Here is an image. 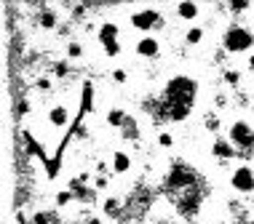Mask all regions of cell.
<instances>
[{"mask_svg":"<svg viewBox=\"0 0 254 224\" xmlns=\"http://www.w3.org/2000/svg\"><path fill=\"white\" fill-rule=\"evenodd\" d=\"M161 195L169 200L177 222H195L201 216L206 200L211 198V184L201 168L182 158H171L161 176Z\"/></svg>","mask_w":254,"mask_h":224,"instance_id":"6da1fadb","label":"cell"},{"mask_svg":"<svg viewBox=\"0 0 254 224\" xmlns=\"http://www.w3.org/2000/svg\"><path fill=\"white\" fill-rule=\"evenodd\" d=\"M198 93H201V83L193 75H171L155 96H147L142 101V112L155 126H180L190 120L198 104Z\"/></svg>","mask_w":254,"mask_h":224,"instance_id":"7a4b0ae2","label":"cell"},{"mask_svg":"<svg viewBox=\"0 0 254 224\" xmlns=\"http://www.w3.org/2000/svg\"><path fill=\"white\" fill-rule=\"evenodd\" d=\"M158 192L161 189L150 187L147 181H136V184L123 195V224H142L147 214L153 211Z\"/></svg>","mask_w":254,"mask_h":224,"instance_id":"3957f363","label":"cell"},{"mask_svg":"<svg viewBox=\"0 0 254 224\" xmlns=\"http://www.w3.org/2000/svg\"><path fill=\"white\" fill-rule=\"evenodd\" d=\"M219 48L228 56H241V53H254V30L249 24L233 19L222 27L219 35Z\"/></svg>","mask_w":254,"mask_h":224,"instance_id":"277c9868","label":"cell"},{"mask_svg":"<svg viewBox=\"0 0 254 224\" xmlns=\"http://www.w3.org/2000/svg\"><path fill=\"white\" fill-rule=\"evenodd\" d=\"M225 136L230 139V144L238 149L244 160H249L254 155V123L246 118H236L230 120L228 128H225Z\"/></svg>","mask_w":254,"mask_h":224,"instance_id":"5b68a950","label":"cell"},{"mask_svg":"<svg viewBox=\"0 0 254 224\" xmlns=\"http://www.w3.org/2000/svg\"><path fill=\"white\" fill-rule=\"evenodd\" d=\"M97 43L102 53L107 59H118L123 53V43H121V24L113 19H102L97 24Z\"/></svg>","mask_w":254,"mask_h":224,"instance_id":"8992f818","label":"cell"},{"mask_svg":"<svg viewBox=\"0 0 254 224\" xmlns=\"http://www.w3.org/2000/svg\"><path fill=\"white\" fill-rule=\"evenodd\" d=\"M128 27L142 32V35H153V32L166 27V16H163L161 8H139L128 13Z\"/></svg>","mask_w":254,"mask_h":224,"instance_id":"52a82bcc","label":"cell"},{"mask_svg":"<svg viewBox=\"0 0 254 224\" xmlns=\"http://www.w3.org/2000/svg\"><path fill=\"white\" fill-rule=\"evenodd\" d=\"M228 184L238 198H254V166L238 163L228 176Z\"/></svg>","mask_w":254,"mask_h":224,"instance_id":"ba28073f","label":"cell"},{"mask_svg":"<svg viewBox=\"0 0 254 224\" xmlns=\"http://www.w3.org/2000/svg\"><path fill=\"white\" fill-rule=\"evenodd\" d=\"M32 13H35V24L40 27L43 32H54L57 30L59 32V27H62V11H59V5H51V3H40V5H27Z\"/></svg>","mask_w":254,"mask_h":224,"instance_id":"9c48e42d","label":"cell"},{"mask_svg":"<svg viewBox=\"0 0 254 224\" xmlns=\"http://www.w3.org/2000/svg\"><path fill=\"white\" fill-rule=\"evenodd\" d=\"M46 123H49L54 131H70L75 118H72V110L64 104V101H57L46 110Z\"/></svg>","mask_w":254,"mask_h":224,"instance_id":"30bf717a","label":"cell"},{"mask_svg":"<svg viewBox=\"0 0 254 224\" xmlns=\"http://www.w3.org/2000/svg\"><path fill=\"white\" fill-rule=\"evenodd\" d=\"M211 158H214L217 163H230V160H236V158H241L238 155V149L230 144V139L228 136H222V134H217L214 141H211Z\"/></svg>","mask_w":254,"mask_h":224,"instance_id":"8fae6325","label":"cell"},{"mask_svg":"<svg viewBox=\"0 0 254 224\" xmlns=\"http://www.w3.org/2000/svg\"><path fill=\"white\" fill-rule=\"evenodd\" d=\"M102 216L113 224H123V195H107L99 206Z\"/></svg>","mask_w":254,"mask_h":224,"instance_id":"7c38bea8","label":"cell"},{"mask_svg":"<svg viewBox=\"0 0 254 224\" xmlns=\"http://www.w3.org/2000/svg\"><path fill=\"white\" fill-rule=\"evenodd\" d=\"M134 53L139 59H158L161 56V40H158L155 35H142L134 43Z\"/></svg>","mask_w":254,"mask_h":224,"instance_id":"4fadbf2b","label":"cell"},{"mask_svg":"<svg viewBox=\"0 0 254 224\" xmlns=\"http://www.w3.org/2000/svg\"><path fill=\"white\" fill-rule=\"evenodd\" d=\"M131 168H134L131 155H128L126 149H113V158H110V171H113L115 176H126V174H131Z\"/></svg>","mask_w":254,"mask_h":224,"instance_id":"5bb4252c","label":"cell"},{"mask_svg":"<svg viewBox=\"0 0 254 224\" xmlns=\"http://www.w3.org/2000/svg\"><path fill=\"white\" fill-rule=\"evenodd\" d=\"M94 93H97L94 83H91V80H83V83H80V107H78V118H86V115L94 112Z\"/></svg>","mask_w":254,"mask_h":224,"instance_id":"9a60e30c","label":"cell"},{"mask_svg":"<svg viewBox=\"0 0 254 224\" xmlns=\"http://www.w3.org/2000/svg\"><path fill=\"white\" fill-rule=\"evenodd\" d=\"M174 13L180 22H195L198 16H201V5L195 3V0H182V3L174 5Z\"/></svg>","mask_w":254,"mask_h":224,"instance_id":"2e32d148","label":"cell"},{"mask_svg":"<svg viewBox=\"0 0 254 224\" xmlns=\"http://www.w3.org/2000/svg\"><path fill=\"white\" fill-rule=\"evenodd\" d=\"M121 139L128 141V144H139V139H142V126H139V120H136L134 115H128L126 126L121 128Z\"/></svg>","mask_w":254,"mask_h":224,"instance_id":"e0dca14e","label":"cell"},{"mask_svg":"<svg viewBox=\"0 0 254 224\" xmlns=\"http://www.w3.org/2000/svg\"><path fill=\"white\" fill-rule=\"evenodd\" d=\"M126 120H128V112L123 110V107H110L105 112V123L110 128H115V131H121V128L126 126Z\"/></svg>","mask_w":254,"mask_h":224,"instance_id":"ac0fdd59","label":"cell"},{"mask_svg":"<svg viewBox=\"0 0 254 224\" xmlns=\"http://www.w3.org/2000/svg\"><path fill=\"white\" fill-rule=\"evenodd\" d=\"M30 224H59V208H38L30 214Z\"/></svg>","mask_w":254,"mask_h":224,"instance_id":"d6986e66","label":"cell"},{"mask_svg":"<svg viewBox=\"0 0 254 224\" xmlns=\"http://www.w3.org/2000/svg\"><path fill=\"white\" fill-rule=\"evenodd\" d=\"M83 56H86V45L80 43L78 38L67 40V45H64V59L67 62H78V59H83Z\"/></svg>","mask_w":254,"mask_h":224,"instance_id":"ffe728a7","label":"cell"},{"mask_svg":"<svg viewBox=\"0 0 254 224\" xmlns=\"http://www.w3.org/2000/svg\"><path fill=\"white\" fill-rule=\"evenodd\" d=\"M241 80H244L241 70H236V67H225L222 70V83L228 88H241Z\"/></svg>","mask_w":254,"mask_h":224,"instance_id":"44dd1931","label":"cell"},{"mask_svg":"<svg viewBox=\"0 0 254 224\" xmlns=\"http://www.w3.org/2000/svg\"><path fill=\"white\" fill-rule=\"evenodd\" d=\"M51 78H59V80H64V78H70L72 75V64L67 62V59H59V62H51Z\"/></svg>","mask_w":254,"mask_h":224,"instance_id":"7402d4cb","label":"cell"},{"mask_svg":"<svg viewBox=\"0 0 254 224\" xmlns=\"http://www.w3.org/2000/svg\"><path fill=\"white\" fill-rule=\"evenodd\" d=\"M203 35H206L203 27L201 24H193V27H188V30H185V43H188V45H201Z\"/></svg>","mask_w":254,"mask_h":224,"instance_id":"603a6c76","label":"cell"},{"mask_svg":"<svg viewBox=\"0 0 254 224\" xmlns=\"http://www.w3.org/2000/svg\"><path fill=\"white\" fill-rule=\"evenodd\" d=\"M70 203H75V195L70 192V189H59V192L54 195V206L57 208H67Z\"/></svg>","mask_w":254,"mask_h":224,"instance_id":"cb8c5ba5","label":"cell"},{"mask_svg":"<svg viewBox=\"0 0 254 224\" xmlns=\"http://www.w3.org/2000/svg\"><path fill=\"white\" fill-rule=\"evenodd\" d=\"M32 86H35V91H40V93H51V91H54V80H51V75H38Z\"/></svg>","mask_w":254,"mask_h":224,"instance_id":"d4e9b609","label":"cell"},{"mask_svg":"<svg viewBox=\"0 0 254 224\" xmlns=\"http://www.w3.org/2000/svg\"><path fill=\"white\" fill-rule=\"evenodd\" d=\"M203 128L206 131H211V134H217L219 128H222V123H219V118L214 112H206V118H203Z\"/></svg>","mask_w":254,"mask_h":224,"instance_id":"484cf974","label":"cell"},{"mask_svg":"<svg viewBox=\"0 0 254 224\" xmlns=\"http://www.w3.org/2000/svg\"><path fill=\"white\" fill-rule=\"evenodd\" d=\"M225 11H228V13H246V11H252V3H246V0H236V3L225 5Z\"/></svg>","mask_w":254,"mask_h":224,"instance_id":"4316f807","label":"cell"},{"mask_svg":"<svg viewBox=\"0 0 254 224\" xmlns=\"http://www.w3.org/2000/svg\"><path fill=\"white\" fill-rule=\"evenodd\" d=\"M158 147H163V149L174 147V136H171V131H161V134H158Z\"/></svg>","mask_w":254,"mask_h":224,"instance_id":"83f0119b","label":"cell"},{"mask_svg":"<svg viewBox=\"0 0 254 224\" xmlns=\"http://www.w3.org/2000/svg\"><path fill=\"white\" fill-rule=\"evenodd\" d=\"M113 80H115L118 86H126V80H128V72H126V70H121V67H118V70H113Z\"/></svg>","mask_w":254,"mask_h":224,"instance_id":"f1b7e54d","label":"cell"},{"mask_svg":"<svg viewBox=\"0 0 254 224\" xmlns=\"http://www.w3.org/2000/svg\"><path fill=\"white\" fill-rule=\"evenodd\" d=\"M236 224H254V208H252V206L246 208L241 219H236Z\"/></svg>","mask_w":254,"mask_h":224,"instance_id":"f546056e","label":"cell"},{"mask_svg":"<svg viewBox=\"0 0 254 224\" xmlns=\"http://www.w3.org/2000/svg\"><path fill=\"white\" fill-rule=\"evenodd\" d=\"M94 187H97L99 192H102V189L110 187V179H107V176H94Z\"/></svg>","mask_w":254,"mask_h":224,"instance_id":"4dcf8cb0","label":"cell"},{"mask_svg":"<svg viewBox=\"0 0 254 224\" xmlns=\"http://www.w3.org/2000/svg\"><path fill=\"white\" fill-rule=\"evenodd\" d=\"M86 224H107V219H105V216H97V214H91V216L86 219Z\"/></svg>","mask_w":254,"mask_h":224,"instance_id":"1f68e13d","label":"cell"},{"mask_svg":"<svg viewBox=\"0 0 254 224\" xmlns=\"http://www.w3.org/2000/svg\"><path fill=\"white\" fill-rule=\"evenodd\" d=\"M214 104L219 107V110H222V107H228V96H225V93H217V96H214Z\"/></svg>","mask_w":254,"mask_h":224,"instance_id":"d6a6232c","label":"cell"},{"mask_svg":"<svg viewBox=\"0 0 254 224\" xmlns=\"http://www.w3.org/2000/svg\"><path fill=\"white\" fill-rule=\"evenodd\" d=\"M246 70L254 72V53H249V59H246Z\"/></svg>","mask_w":254,"mask_h":224,"instance_id":"836d02e7","label":"cell"},{"mask_svg":"<svg viewBox=\"0 0 254 224\" xmlns=\"http://www.w3.org/2000/svg\"><path fill=\"white\" fill-rule=\"evenodd\" d=\"M203 224H230L228 219H209V222H203Z\"/></svg>","mask_w":254,"mask_h":224,"instance_id":"e575fe53","label":"cell"},{"mask_svg":"<svg viewBox=\"0 0 254 224\" xmlns=\"http://www.w3.org/2000/svg\"><path fill=\"white\" fill-rule=\"evenodd\" d=\"M249 93H254V72H249Z\"/></svg>","mask_w":254,"mask_h":224,"instance_id":"d590c367","label":"cell"},{"mask_svg":"<svg viewBox=\"0 0 254 224\" xmlns=\"http://www.w3.org/2000/svg\"><path fill=\"white\" fill-rule=\"evenodd\" d=\"M166 224H185V222H166Z\"/></svg>","mask_w":254,"mask_h":224,"instance_id":"8d00e7d4","label":"cell"}]
</instances>
